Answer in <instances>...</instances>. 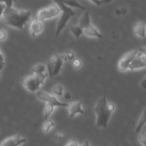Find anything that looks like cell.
Masks as SVG:
<instances>
[{
	"label": "cell",
	"mask_w": 146,
	"mask_h": 146,
	"mask_svg": "<svg viewBox=\"0 0 146 146\" xmlns=\"http://www.w3.org/2000/svg\"><path fill=\"white\" fill-rule=\"evenodd\" d=\"M78 143L76 141H74V140H70V142L67 143H66V145H73V146H76V145H78Z\"/></svg>",
	"instance_id": "33"
},
{
	"label": "cell",
	"mask_w": 146,
	"mask_h": 146,
	"mask_svg": "<svg viewBox=\"0 0 146 146\" xmlns=\"http://www.w3.org/2000/svg\"><path fill=\"white\" fill-rule=\"evenodd\" d=\"M47 74L45 72L42 74H32L23 79L22 84L26 90L31 93H36L44 84Z\"/></svg>",
	"instance_id": "4"
},
{
	"label": "cell",
	"mask_w": 146,
	"mask_h": 146,
	"mask_svg": "<svg viewBox=\"0 0 146 146\" xmlns=\"http://www.w3.org/2000/svg\"><path fill=\"white\" fill-rule=\"evenodd\" d=\"M90 1H91L92 4H94V5L97 6V7H100L102 4V0H89Z\"/></svg>",
	"instance_id": "32"
},
{
	"label": "cell",
	"mask_w": 146,
	"mask_h": 146,
	"mask_svg": "<svg viewBox=\"0 0 146 146\" xmlns=\"http://www.w3.org/2000/svg\"><path fill=\"white\" fill-rule=\"evenodd\" d=\"M140 87H141L143 89L146 90V76L144 77L143 80L140 82Z\"/></svg>",
	"instance_id": "31"
},
{
	"label": "cell",
	"mask_w": 146,
	"mask_h": 146,
	"mask_svg": "<svg viewBox=\"0 0 146 146\" xmlns=\"http://www.w3.org/2000/svg\"><path fill=\"white\" fill-rule=\"evenodd\" d=\"M139 51H141V52L143 53V54L144 55L145 58V60H146V47H140Z\"/></svg>",
	"instance_id": "34"
},
{
	"label": "cell",
	"mask_w": 146,
	"mask_h": 146,
	"mask_svg": "<svg viewBox=\"0 0 146 146\" xmlns=\"http://www.w3.org/2000/svg\"><path fill=\"white\" fill-rule=\"evenodd\" d=\"M90 145V143H89L88 141H86V142L84 143H83L82 145Z\"/></svg>",
	"instance_id": "37"
},
{
	"label": "cell",
	"mask_w": 146,
	"mask_h": 146,
	"mask_svg": "<svg viewBox=\"0 0 146 146\" xmlns=\"http://www.w3.org/2000/svg\"><path fill=\"white\" fill-rule=\"evenodd\" d=\"M146 124V108L143 110L142 112L141 115H140V118H139L138 121L137 123V125L135 128V133H139L140 131H142V129L143 127Z\"/></svg>",
	"instance_id": "16"
},
{
	"label": "cell",
	"mask_w": 146,
	"mask_h": 146,
	"mask_svg": "<svg viewBox=\"0 0 146 146\" xmlns=\"http://www.w3.org/2000/svg\"><path fill=\"white\" fill-rule=\"evenodd\" d=\"M115 110V105L113 103H109L106 96L104 95L99 98L93 109L96 115V126L97 128H107Z\"/></svg>",
	"instance_id": "2"
},
{
	"label": "cell",
	"mask_w": 146,
	"mask_h": 146,
	"mask_svg": "<svg viewBox=\"0 0 146 146\" xmlns=\"http://www.w3.org/2000/svg\"><path fill=\"white\" fill-rule=\"evenodd\" d=\"M60 13H61V11H60V7L54 3L39 10L38 12L37 13L36 18L38 19L40 21H44L57 17L60 15Z\"/></svg>",
	"instance_id": "6"
},
{
	"label": "cell",
	"mask_w": 146,
	"mask_h": 146,
	"mask_svg": "<svg viewBox=\"0 0 146 146\" xmlns=\"http://www.w3.org/2000/svg\"><path fill=\"white\" fill-rule=\"evenodd\" d=\"M54 138L58 140V141H61L64 138V135L60 132H57L54 133Z\"/></svg>",
	"instance_id": "29"
},
{
	"label": "cell",
	"mask_w": 146,
	"mask_h": 146,
	"mask_svg": "<svg viewBox=\"0 0 146 146\" xmlns=\"http://www.w3.org/2000/svg\"><path fill=\"white\" fill-rule=\"evenodd\" d=\"M83 34L89 37H94L97 38H102V35L92 23L83 28Z\"/></svg>",
	"instance_id": "13"
},
{
	"label": "cell",
	"mask_w": 146,
	"mask_h": 146,
	"mask_svg": "<svg viewBox=\"0 0 146 146\" xmlns=\"http://www.w3.org/2000/svg\"><path fill=\"white\" fill-rule=\"evenodd\" d=\"M54 125H55V123H54L52 120H47L42 125V130L43 133H47L49 131H50V130H51L53 127H54Z\"/></svg>",
	"instance_id": "19"
},
{
	"label": "cell",
	"mask_w": 146,
	"mask_h": 146,
	"mask_svg": "<svg viewBox=\"0 0 146 146\" xmlns=\"http://www.w3.org/2000/svg\"><path fill=\"white\" fill-rule=\"evenodd\" d=\"M138 134V141L141 145L146 146V133L140 131Z\"/></svg>",
	"instance_id": "24"
},
{
	"label": "cell",
	"mask_w": 146,
	"mask_h": 146,
	"mask_svg": "<svg viewBox=\"0 0 146 146\" xmlns=\"http://www.w3.org/2000/svg\"><path fill=\"white\" fill-rule=\"evenodd\" d=\"M62 59L64 61H73V59H74V52H72V51H68L65 53L64 54H63L62 56H61Z\"/></svg>",
	"instance_id": "23"
},
{
	"label": "cell",
	"mask_w": 146,
	"mask_h": 146,
	"mask_svg": "<svg viewBox=\"0 0 146 146\" xmlns=\"http://www.w3.org/2000/svg\"><path fill=\"white\" fill-rule=\"evenodd\" d=\"M36 95L40 101H43L45 104H52L55 107H67L68 106L67 104L60 101L57 98V97L53 94H50L47 91H42V90L39 89L36 92Z\"/></svg>",
	"instance_id": "7"
},
{
	"label": "cell",
	"mask_w": 146,
	"mask_h": 146,
	"mask_svg": "<svg viewBox=\"0 0 146 146\" xmlns=\"http://www.w3.org/2000/svg\"><path fill=\"white\" fill-rule=\"evenodd\" d=\"M54 106L52 105V104H46L44 108V117L46 120L48 119L49 117L53 113L54 111Z\"/></svg>",
	"instance_id": "20"
},
{
	"label": "cell",
	"mask_w": 146,
	"mask_h": 146,
	"mask_svg": "<svg viewBox=\"0 0 146 146\" xmlns=\"http://www.w3.org/2000/svg\"><path fill=\"white\" fill-rule=\"evenodd\" d=\"M113 0H102V4H108V3L111 2Z\"/></svg>",
	"instance_id": "35"
},
{
	"label": "cell",
	"mask_w": 146,
	"mask_h": 146,
	"mask_svg": "<svg viewBox=\"0 0 146 146\" xmlns=\"http://www.w3.org/2000/svg\"><path fill=\"white\" fill-rule=\"evenodd\" d=\"M17 1V0H0V3L5 4L6 7H12L13 4Z\"/></svg>",
	"instance_id": "26"
},
{
	"label": "cell",
	"mask_w": 146,
	"mask_h": 146,
	"mask_svg": "<svg viewBox=\"0 0 146 146\" xmlns=\"http://www.w3.org/2000/svg\"><path fill=\"white\" fill-rule=\"evenodd\" d=\"M52 92L54 95L56 96H61L63 95V92H64V87L61 85V84H58L54 85L52 88Z\"/></svg>",
	"instance_id": "21"
},
{
	"label": "cell",
	"mask_w": 146,
	"mask_h": 146,
	"mask_svg": "<svg viewBox=\"0 0 146 146\" xmlns=\"http://www.w3.org/2000/svg\"><path fill=\"white\" fill-rule=\"evenodd\" d=\"M70 31L77 38H79L83 34V29L80 26H72L70 27Z\"/></svg>",
	"instance_id": "18"
},
{
	"label": "cell",
	"mask_w": 146,
	"mask_h": 146,
	"mask_svg": "<svg viewBox=\"0 0 146 146\" xmlns=\"http://www.w3.org/2000/svg\"><path fill=\"white\" fill-rule=\"evenodd\" d=\"M45 66L42 64H40L34 66L33 67L31 71H32V74H42V73L45 72Z\"/></svg>",
	"instance_id": "22"
},
{
	"label": "cell",
	"mask_w": 146,
	"mask_h": 146,
	"mask_svg": "<svg viewBox=\"0 0 146 146\" xmlns=\"http://www.w3.org/2000/svg\"><path fill=\"white\" fill-rule=\"evenodd\" d=\"M4 65H5V62H4V57L3 56L2 53H1V50H0V68L2 69L4 68Z\"/></svg>",
	"instance_id": "28"
},
{
	"label": "cell",
	"mask_w": 146,
	"mask_h": 146,
	"mask_svg": "<svg viewBox=\"0 0 146 146\" xmlns=\"http://www.w3.org/2000/svg\"><path fill=\"white\" fill-rule=\"evenodd\" d=\"M55 4L60 7V11L62 12L60 19L58 20V22H57V28H56L55 35L58 36L66 27V25H67L69 20L75 15V11L72 9V7L64 5V4L61 2H57Z\"/></svg>",
	"instance_id": "3"
},
{
	"label": "cell",
	"mask_w": 146,
	"mask_h": 146,
	"mask_svg": "<svg viewBox=\"0 0 146 146\" xmlns=\"http://www.w3.org/2000/svg\"><path fill=\"white\" fill-rule=\"evenodd\" d=\"M70 97H71V96H70V94H69V93H67V94H65V98H67V99H69Z\"/></svg>",
	"instance_id": "36"
},
{
	"label": "cell",
	"mask_w": 146,
	"mask_h": 146,
	"mask_svg": "<svg viewBox=\"0 0 146 146\" xmlns=\"http://www.w3.org/2000/svg\"><path fill=\"white\" fill-rule=\"evenodd\" d=\"M6 9V5L3 3H0V20L1 19H2L3 14H4V11Z\"/></svg>",
	"instance_id": "30"
},
{
	"label": "cell",
	"mask_w": 146,
	"mask_h": 146,
	"mask_svg": "<svg viewBox=\"0 0 146 146\" xmlns=\"http://www.w3.org/2000/svg\"><path fill=\"white\" fill-rule=\"evenodd\" d=\"M91 22V19H90V15L89 11H86L84 14L82 15V17H80V20H79L78 25L80 26L82 28H84V27H86L87 25H88L89 24H90Z\"/></svg>",
	"instance_id": "17"
},
{
	"label": "cell",
	"mask_w": 146,
	"mask_h": 146,
	"mask_svg": "<svg viewBox=\"0 0 146 146\" xmlns=\"http://www.w3.org/2000/svg\"><path fill=\"white\" fill-rule=\"evenodd\" d=\"M31 11L29 9H19L14 7H6L2 20L6 25L22 30L31 21Z\"/></svg>",
	"instance_id": "1"
},
{
	"label": "cell",
	"mask_w": 146,
	"mask_h": 146,
	"mask_svg": "<svg viewBox=\"0 0 146 146\" xmlns=\"http://www.w3.org/2000/svg\"><path fill=\"white\" fill-rule=\"evenodd\" d=\"M27 140L24 137L19 135H14L13 136L9 137L0 143V145L3 146H18L25 143Z\"/></svg>",
	"instance_id": "12"
},
{
	"label": "cell",
	"mask_w": 146,
	"mask_h": 146,
	"mask_svg": "<svg viewBox=\"0 0 146 146\" xmlns=\"http://www.w3.org/2000/svg\"><path fill=\"white\" fill-rule=\"evenodd\" d=\"M7 37V31L2 28H0V42L1 41H4V40H6Z\"/></svg>",
	"instance_id": "27"
},
{
	"label": "cell",
	"mask_w": 146,
	"mask_h": 146,
	"mask_svg": "<svg viewBox=\"0 0 146 146\" xmlns=\"http://www.w3.org/2000/svg\"><path fill=\"white\" fill-rule=\"evenodd\" d=\"M137 52H138V50H133V51H131L130 52L127 53L126 54H125L120 58L118 62V64H117L118 69L120 71H122V72L128 71L129 66H130L133 60L135 57V56L137 55Z\"/></svg>",
	"instance_id": "8"
},
{
	"label": "cell",
	"mask_w": 146,
	"mask_h": 146,
	"mask_svg": "<svg viewBox=\"0 0 146 146\" xmlns=\"http://www.w3.org/2000/svg\"><path fill=\"white\" fill-rule=\"evenodd\" d=\"M67 108L68 110L69 117L71 118H74L78 114H80V115L84 114V111L82 108V101H73V102L68 104Z\"/></svg>",
	"instance_id": "10"
},
{
	"label": "cell",
	"mask_w": 146,
	"mask_h": 146,
	"mask_svg": "<svg viewBox=\"0 0 146 146\" xmlns=\"http://www.w3.org/2000/svg\"><path fill=\"white\" fill-rule=\"evenodd\" d=\"M54 3L57 2H61L64 4V5L68 6V7H72V8H77L80 9L82 10H87V8L84 6L82 5L80 2L77 1V0H52Z\"/></svg>",
	"instance_id": "15"
},
{
	"label": "cell",
	"mask_w": 146,
	"mask_h": 146,
	"mask_svg": "<svg viewBox=\"0 0 146 146\" xmlns=\"http://www.w3.org/2000/svg\"><path fill=\"white\" fill-rule=\"evenodd\" d=\"M82 61L80 59H79V58H74V59H73L72 66L74 68H76V69L80 68V67L82 66Z\"/></svg>",
	"instance_id": "25"
},
{
	"label": "cell",
	"mask_w": 146,
	"mask_h": 146,
	"mask_svg": "<svg viewBox=\"0 0 146 146\" xmlns=\"http://www.w3.org/2000/svg\"><path fill=\"white\" fill-rule=\"evenodd\" d=\"M1 70H2V69H1V68H0V75H1Z\"/></svg>",
	"instance_id": "38"
},
{
	"label": "cell",
	"mask_w": 146,
	"mask_h": 146,
	"mask_svg": "<svg viewBox=\"0 0 146 146\" xmlns=\"http://www.w3.org/2000/svg\"><path fill=\"white\" fill-rule=\"evenodd\" d=\"M146 68V60L141 51L138 50L137 55L133 60L129 66L128 71H137Z\"/></svg>",
	"instance_id": "9"
},
{
	"label": "cell",
	"mask_w": 146,
	"mask_h": 146,
	"mask_svg": "<svg viewBox=\"0 0 146 146\" xmlns=\"http://www.w3.org/2000/svg\"><path fill=\"white\" fill-rule=\"evenodd\" d=\"M133 32L135 36L140 38L146 37V25L145 23L139 21L133 27Z\"/></svg>",
	"instance_id": "14"
},
{
	"label": "cell",
	"mask_w": 146,
	"mask_h": 146,
	"mask_svg": "<svg viewBox=\"0 0 146 146\" xmlns=\"http://www.w3.org/2000/svg\"><path fill=\"white\" fill-rule=\"evenodd\" d=\"M44 30V24L42 21H40L38 19H34L30 21L29 31L31 37H36L39 34H41Z\"/></svg>",
	"instance_id": "11"
},
{
	"label": "cell",
	"mask_w": 146,
	"mask_h": 146,
	"mask_svg": "<svg viewBox=\"0 0 146 146\" xmlns=\"http://www.w3.org/2000/svg\"><path fill=\"white\" fill-rule=\"evenodd\" d=\"M64 60L61 56L57 54H53L47 62V71L50 78L58 75L62 68Z\"/></svg>",
	"instance_id": "5"
}]
</instances>
